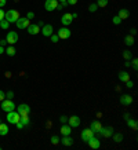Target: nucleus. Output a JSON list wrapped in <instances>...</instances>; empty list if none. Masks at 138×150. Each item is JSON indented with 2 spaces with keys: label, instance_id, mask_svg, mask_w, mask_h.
Returning <instances> with one entry per match:
<instances>
[{
  "label": "nucleus",
  "instance_id": "obj_27",
  "mask_svg": "<svg viewBox=\"0 0 138 150\" xmlns=\"http://www.w3.org/2000/svg\"><path fill=\"white\" fill-rule=\"evenodd\" d=\"M9 26H10L9 21H6V19H1V21H0V28H1V29H9Z\"/></svg>",
  "mask_w": 138,
  "mask_h": 150
},
{
  "label": "nucleus",
  "instance_id": "obj_44",
  "mask_svg": "<svg viewBox=\"0 0 138 150\" xmlns=\"http://www.w3.org/2000/svg\"><path fill=\"white\" fill-rule=\"evenodd\" d=\"M6 3H7L6 0H0V8H1V7H4V6H6Z\"/></svg>",
  "mask_w": 138,
  "mask_h": 150
},
{
  "label": "nucleus",
  "instance_id": "obj_46",
  "mask_svg": "<svg viewBox=\"0 0 138 150\" xmlns=\"http://www.w3.org/2000/svg\"><path fill=\"white\" fill-rule=\"evenodd\" d=\"M4 52V48H3V46H0V54H3Z\"/></svg>",
  "mask_w": 138,
  "mask_h": 150
},
{
  "label": "nucleus",
  "instance_id": "obj_21",
  "mask_svg": "<svg viewBox=\"0 0 138 150\" xmlns=\"http://www.w3.org/2000/svg\"><path fill=\"white\" fill-rule=\"evenodd\" d=\"M9 134V125L4 123H0V135L1 137H4V135H7Z\"/></svg>",
  "mask_w": 138,
  "mask_h": 150
},
{
  "label": "nucleus",
  "instance_id": "obj_1",
  "mask_svg": "<svg viewBox=\"0 0 138 150\" xmlns=\"http://www.w3.org/2000/svg\"><path fill=\"white\" fill-rule=\"evenodd\" d=\"M19 18V13L17 10H9V11H6L4 13V19L6 21H9L10 23L11 22H17V19Z\"/></svg>",
  "mask_w": 138,
  "mask_h": 150
},
{
  "label": "nucleus",
  "instance_id": "obj_32",
  "mask_svg": "<svg viewBox=\"0 0 138 150\" xmlns=\"http://www.w3.org/2000/svg\"><path fill=\"white\" fill-rule=\"evenodd\" d=\"M97 7H98V6H97V3H92V4H90V7H88V11H90V13H95Z\"/></svg>",
  "mask_w": 138,
  "mask_h": 150
},
{
  "label": "nucleus",
  "instance_id": "obj_17",
  "mask_svg": "<svg viewBox=\"0 0 138 150\" xmlns=\"http://www.w3.org/2000/svg\"><path fill=\"white\" fill-rule=\"evenodd\" d=\"M131 102H133V98L130 95H122L120 96V103L124 105V106H129V105H131Z\"/></svg>",
  "mask_w": 138,
  "mask_h": 150
},
{
  "label": "nucleus",
  "instance_id": "obj_38",
  "mask_svg": "<svg viewBox=\"0 0 138 150\" xmlns=\"http://www.w3.org/2000/svg\"><path fill=\"white\" fill-rule=\"evenodd\" d=\"M66 3H68V6H73L78 3V0H66Z\"/></svg>",
  "mask_w": 138,
  "mask_h": 150
},
{
  "label": "nucleus",
  "instance_id": "obj_42",
  "mask_svg": "<svg viewBox=\"0 0 138 150\" xmlns=\"http://www.w3.org/2000/svg\"><path fill=\"white\" fill-rule=\"evenodd\" d=\"M33 17H35V14H33V13H31V11H29V13H28V15H26V18H28V19H32Z\"/></svg>",
  "mask_w": 138,
  "mask_h": 150
},
{
  "label": "nucleus",
  "instance_id": "obj_41",
  "mask_svg": "<svg viewBox=\"0 0 138 150\" xmlns=\"http://www.w3.org/2000/svg\"><path fill=\"white\" fill-rule=\"evenodd\" d=\"M15 125H17V128H18V129H22V128H23V124L21 123V121H18V123L15 124Z\"/></svg>",
  "mask_w": 138,
  "mask_h": 150
},
{
  "label": "nucleus",
  "instance_id": "obj_26",
  "mask_svg": "<svg viewBox=\"0 0 138 150\" xmlns=\"http://www.w3.org/2000/svg\"><path fill=\"white\" fill-rule=\"evenodd\" d=\"M19 121H21L23 125H28V124L31 123V120H29V116H19Z\"/></svg>",
  "mask_w": 138,
  "mask_h": 150
},
{
  "label": "nucleus",
  "instance_id": "obj_2",
  "mask_svg": "<svg viewBox=\"0 0 138 150\" xmlns=\"http://www.w3.org/2000/svg\"><path fill=\"white\" fill-rule=\"evenodd\" d=\"M0 108L4 110L6 113H9V112H11V110L15 109V105H14V102L11 99H3V100H1Z\"/></svg>",
  "mask_w": 138,
  "mask_h": 150
},
{
  "label": "nucleus",
  "instance_id": "obj_25",
  "mask_svg": "<svg viewBox=\"0 0 138 150\" xmlns=\"http://www.w3.org/2000/svg\"><path fill=\"white\" fill-rule=\"evenodd\" d=\"M127 125H129L130 128H133L134 131L138 128V124H137V121H135V120H127Z\"/></svg>",
  "mask_w": 138,
  "mask_h": 150
},
{
  "label": "nucleus",
  "instance_id": "obj_5",
  "mask_svg": "<svg viewBox=\"0 0 138 150\" xmlns=\"http://www.w3.org/2000/svg\"><path fill=\"white\" fill-rule=\"evenodd\" d=\"M94 135H95V134H94L90 128H84V129L82 131V134H80V138H82L83 142H88Z\"/></svg>",
  "mask_w": 138,
  "mask_h": 150
},
{
  "label": "nucleus",
  "instance_id": "obj_31",
  "mask_svg": "<svg viewBox=\"0 0 138 150\" xmlns=\"http://www.w3.org/2000/svg\"><path fill=\"white\" fill-rule=\"evenodd\" d=\"M51 143H53V145H58V143H60V138L57 137V135H53V137H51Z\"/></svg>",
  "mask_w": 138,
  "mask_h": 150
},
{
  "label": "nucleus",
  "instance_id": "obj_11",
  "mask_svg": "<svg viewBox=\"0 0 138 150\" xmlns=\"http://www.w3.org/2000/svg\"><path fill=\"white\" fill-rule=\"evenodd\" d=\"M68 124L72 128H78L79 125H80V117H79V116H72V117H69Z\"/></svg>",
  "mask_w": 138,
  "mask_h": 150
},
{
  "label": "nucleus",
  "instance_id": "obj_30",
  "mask_svg": "<svg viewBox=\"0 0 138 150\" xmlns=\"http://www.w3.org/2000/svg\"><path fill=\"white\" fill-rule=\"evenodd\" d=\"M123 57H124V59H127V61H129V59L133 58V54H131L130 51H123Z\"/></svg>",
  "mask_w": 138,
  "mask_h": 150
},
{
  "label": "nucleus",
  "instance_id": "obj_13",
  "mask_svg": "<svg viewBox=\"0 0 138 150\" xmlns=\"http://www.w3.org/2000/svg\"><path fill=\"white\" fill-rule=\"evenodd\" d=\"M72 21H73V17H72V14H69V13L64 14V15H62V18H61V22H62V25H64V26L70 25V23H72Z\"/></svg>",
  "mask_w": 138,
  "mask_h": 150
},
{
  "label": "nucleus",
  "instance_id": "obj_8",
  "mask_svg": "<svg viewBox=\"0 0 138 150\" xmlns=\"http://www.w3.org/2000/svg\"><path fill=\"white\" fill-rule=\"evenodd\" d=\"M53 30H54V28L50 23H46V25L41 26V33H43V36H46V37H50L53 35Z\"/></svg>",
  "mask_w": 138,
  "mask_h": 150
},
{
  "label": "nucleus",
  "instance_id": "obj_47",
  "mask_svg": "<svg viewBox=\"0 0 138 150\" xmlns=\"http://www.w3.org/2000/svg\"><path fill=\"white\" fill-rule=\"evenodd\" d=\"M58 1H61V3H62V1H66V0H58Z\"/></svg>",
  "mask_w": 138,
  "mask_h": 150
},
{
  "label": "nucleus",
  "instance_id": "obj_28",
  "mask_svg": "<svg viewBox=\"0 0 138 150\" xmlns=\"http://www.w3.org/2000/svg\"><path fill=\"white\" fill-rule=\"evenodd\" d=\"M108 1H109V0H97V6L104 8V7H106V6H108Z\"/></svg>",
  "mask_w": 138,
  "mask_h": 150
},
{
  "label": "nucleus",
  "instance_id": "obj_15",
  "mask_svg": "<svg viewBox=\"0 0 138 150\" xmlns=\"http://www.w3.org/2000/svg\"><path fill=\"white\" fill-rule=\"evenodd\" d=\"M102 128V124H101V121H92L91 124H90V129H91L94 134H98L100 132V129Z\"/></svg>",
  "mask_w": 138,
  "mask_h": 150
},
{
  "label": "nucleus",
  "instance_id": "obj_24",
  "mask_svg": "<svg viewBox=\"0 0 138 150\" xmlns=\"http://www.w3.org/2000/svg\"><path fill=\"white\" fill-rule=\"evenodd\" d=\"M4 51H6V54L9 55V57H14V55H15V48H14L13 46H9Z\"/></svg>",
  "mask_w": 138,
  "mask_h": 150
},
{
  "label": "nucleus",
  "instance_id": "obj_18",
  "mask_svg": "<svg viewBox=\"0 0 138 150\" xmlns=\"http://www.w3.org/2000/svg\"><path fill=\"white\" fill-rule=\"evenodd\" d=\"M70 132H72V127H70L68 123L62 124V127H61V134H62V135H70Z\"/></svg>",
  "mask_w": 138,
  "mask_h": 150
},
{
  "label": "nucleus",
  "instance_id": "obj_20",
  "mask_svg": "<svg viewBox=\"0 0 138 150\" xmlns=\"http://www.w3.org/2000/svg\"><path fill=\"white\" fill-rule=\"evenodd\" d=\"M61 143H62L64 146H72V143H73V139L69 137V135H64V138H62Z\"/></svg>",
  "mask_w": 138,
  "mask_h": 150
},
{
  "label": "nucleus",
  "instance_id": "obj_3",
  "mask_svg": "<svg viewBox=\"0 0 138 150\" xmlns=\"http://www.w3.org/2000/svg\"><path fill=\"white\" fill-rule=\"evenodd\" d=\"M7 121H9V124H17L19 121V113L15 110L9 112L7 113Z\"/></svg>",
  "mask_w": 138,
  "mask_h": 150
},
{
  "label": "nucleus",
  "instance_id": "obj_16",
  "mask_svg": "<svg viewBox=\"0 0 138 150\" xmlns=\"http://www.w3.org/2000/svg\"><path fill=\"white\" fill-rule=\"evenodd\" d=\"M87 143H88V146H90L91 149H100V146H101V142L98 141L95 137H92L91 139L87 142Z\"/></svg>",
  "mask_w": 138,
  "mask_h": 150
},
{
  "label": "nucleus",
  "instance_id": "obj_14",
  "mask_svg": "<svg viewBox=\"0 0 138 150\" xmlns=\"http://www.w3.org/2000/svg\"><path fill=\"white\" fill-rule=\"evenodd\" d=\"M26 29L32 36H35V35H37V33H40V26H39V25H35V23H31Z\"/></svg>",
  "mask_w": 138,
  "mask_h": 150
},
{
  "label": "nucleus",
  "instance_id": "obj_34",
  "mask_svg": "<svg viewBox=\"0 0 138 150\" xmlns=\"http://www.w3.org/2000/svg\"><path fill=\"white\" fill-rule=\"evenodd\" d=\"M131 66H133L134 70H137V69H138V59H137V58L133 59V62H131Z\"/></svg>",
  "mask_w": 138,
  "mask_h": 150
},
{
  "label": "nucleus",
  "instance_id": "obj_9",
  "mask_svg": "<svg viewBox=\"0 0 138 150\" xmlns=\"http://www.w3.org/2000/svg\"><path fill=\"white\" fill-rule=\"evenodd\" d=\"M18 113L19 116H29L31 114V108L26 103H21L18 106Z\"/></svg>",
  "mask_w": 138,
  "mask_h": 150
},
{
  "label": "nucleus",
  "instance_id": "obj_19",
  "mask_svg": "<svg viewBox=\"0 0 138 150\" xmlns=\"http://www.w3.org/2000/svg\"><path fill=\"white\" fill-rule=\"evenodd\" d=\"M117 17H119L122 21H123V19H127L130 17V11L127 8H122L119 11V14H117Z\"/></svg>",
  "mask_w": 138,
  "mask_h": 150
},
{
  "label": "nucleus",
  "instance_id": "obj_35",
  "mask_svg": "<svg viewBox=\"0 0 138 150\" xmlns=\"http://www.w3.org/2000/svg\"><path fill=\"white\" fill-rule=\"evenodd\" d=\"M50 39H51V41H53V43H57V41L60 40V37H58V35H54V33H53V35L50 36Z\"/></svg>",
  "mask_w": 138,
  "mask_h": 150
},
{
  "label": "nucleus",
  "instance_id": "obj_7",
  "mask_svg": "<svg viewBox=\"0 0 138 150\" xmlns=\"http://www.w3.org/2000/svg\"><path fill=\"white\" fill-rule=\"evenodd\" d=\"M6 41L9 43V44H15L17 41H18V33L15 32H9L7 33V36H6Z\"/></svg>",
  "mask_w": 138,
  "mask_h": 150
},
{
  "label": "nucleus",
  "instance_id": "obj_45",
  "mask_svg": "<svg viewBox=\"0 0 138 150\" xmlns=\"http://www.w3.org/2000/svg\"><path fill=\"white\" fill-rule=\"evenodd\" d=\"M7 44V41H6V39L4 40H0V46H6Z\"/></svg>",
  "mask_w": 138,
  "mask_h": 150
},
{
  "label": "nucleus",
  "instance_id": "obj_29",
  "mask_svg": "<svg viewBox=\"0 0 138 150\" xmlns=\"http://www.w3.org/2000/svg\"><path fill=\"white\" fill-rule=\"evenodd\" d=\"M113 139H115V142L119 143V142L123 141V135H122V134H115V135H113Z\"/></svg>",
  "mask_w": 138,
  "mask_h": 150
},
{
  "label": "nucleus",
  "instance_id": "obj_33",
  "mask_svg": "<svg viewBox=\"0 0 138 150\" xmlns=\"http://www.w3.org/2000/svg\"><path fill=\"white\" fill-rule=\"evenodd\" d=\"M112 22L115 23V25H120V23H122V19H120L117 15H115V17H113V19H112Z\"/></svg>",
  "mask_w": 138,
  "mask_h": 150
},
{
  "label": "nucleus",
  "instance_id": "obj_10",
  "mask_svg": "<svg viewBox=\"0 0 138 150\" xmlns=\"http://www.w3.org/2000/svg\"><path fill=\"white\" fill-rule=\"evenodd\" d=\"M57 35H58V37H60V39H69V37H70V30H69L68 28L66 26H64V28H61L60 30H58V33H57Z\"/></svg>",
  "mask_w": 138,
  "mask_h": 150
},
{
  "label": "nucleus",
  "instance_id": "obj_22",
  "mask_svg": "<svg viewBox=\"0 0 138 150\" xmlns=\"http://www.w3.org/2000/svg\"><path fill=\"white\" fill-rule=\"evenodd\" d=\"M124 44H126V46H129V47L134 46V37H133V35H127V36L124 37Z\"/></svg>",
  "mask_w": 138,
  "mask_h": 150
},
{
  "label": "nucleus",
  "instance_id": "obj_40",
  "mask_svg": "<svg viewBox=\"0 0 138 150\" xmlns=\"http://www.w3.org/2000/svg\"><path fill=\"white\" fill-rule=\"evenodd\" d=\"M3 99H6V94L1 91V90H0V102H1Z\"/></svg>",
  "mask_w": 138,
  "mask_h": 150
},
{
  "label": "nucleus",
  "instance_id": "obj_37",
  "mask_svg": "<svg viewBox=\"0 0 138 150\" xmlns=\"http://www.w3.org/2000/svg\"><path fill=\"white\" fill-rule=\"evenodd\" d=\"M60 121H61L62 124L68 123V117H66V116H61V117H60Z\"/></svg>",
  "mask_w": 138,
  "mask_h": 150
},
{
  "label": "nucleus",
  "instance_id": "obj_12",
  "mask_svg": "<svg viewBox=\"0 0 138 150\" xmlns=\"http://www.w3.org/2000/svg\"><path fill=\"white\" fill-rule=\"evenodd\" d=\"M98 134H101L102 137H105V138H109L113 135V128L112 127H102Z\"/></svg>",
  "mask_w": 138,
  "mask_h": 150
},
{
  "label": "nucleus",
  "instance_id": "obj_43",
  "mask_svg": "<svg viewBox=\"0 0 138 150\" xmlns=\"http://www.w3.org/2000/svg\"><path fill=\"white\" fill-rule=\"evenodd\" d=\"M1 19H4V11L0 8V21H1Z\"/></svg>",
  "mask_w": 138,
  "mask_h": 150
},
{
  "label": "nucleus",
  "instance_id": "obj_23",
  "mask_svg": "<svg viewBox=\"0 0 138 150\" xmlns=\"http://www.w3.org/2000/svg\"><path fill=\"white\" fill-rule=\"evenodd\" d=\"M119 80L120 81H127V80H130V76L127 72H119Z\"/></svg>",
  "mask_w": 138,
  "mask_h": 150
},
{
  "label": "nucleus",
  "instance_id": "obj_6",
  "mask_svg": "<svg viewBox=\"0 0 138 150\" xmlns=\"http://www.w3.org/2000/svg\"><path fill=\"white\" fill-rule=\"evenodd\" d=\"M58 4H60V1H58V0H46V3H44V8H46L47 11H54V10H57Z\"/></svg>",
  "mask_w": 138,
  "mask_h": 150
},
{
  "label": "nucleus",
  "instance_id": "obj_4",
  "mask_svg": "<svg viewBox=\"0 0 138 150\" xmlns=\"http://www.w3.org/2000/svg\"><path fill=\"white\" fill-rule=\"evenodd\" d=\"M15 25H17L18 29H26V28L31 25V19H28L26 17H19V18L17 19Z\"/></svg>",
  "mask_w": 138,
  "mask_h": 150
},
{
  "label": "nucleus",
  "instance_id": "obj_36",
  "mask_svg": "<svg viewBox=\"0 0 138 150\" xmlns=\"http://www.w3.org/2000/svg\"><path fill=\"white\" fill-rule=\"evenodd\" d=\"M6 98H7V99H13V98H14V92L13 91H9L7 94H6Z\"/></svg>",
  "mask_w": 138,
  "mask_h": 150
},
{
  "label": "nucleus",
  "instance_id": "obj_39",
  "mask_svg": "<svg viewBox=\"0 0 138 150\" xmlns=\"http://www.w3.org/2000/svg\"><path fill=\"white\" fill-rule=\"evenodd\" d=\"M126 86H127V88H131L134 84H133V81H131V80H127V81H126Z\"/></svg>",
  "mask_w": 138,
  "mask_h": 150
}]
</instances>
